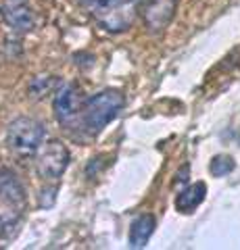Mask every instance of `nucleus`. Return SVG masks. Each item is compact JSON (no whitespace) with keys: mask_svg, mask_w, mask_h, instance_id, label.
Instances as JSON below:
<instances>
[{"mask_svg":"<svg viewBox=\"0 0 240 250\" xmlns=\"http://www.w3.org/2000/svg\"><path fill=\"white\" fill-rule=\"evenodd\" d=\"M123 106H126V96L119 90L109 88V90L94 94L88 100H84L80 129L92 138L98 136L121 113Z\"/></svg>","mask_w":240,"mask_h":250,"instance_id":"1","label":"nucleus"},{"mask_svg":"<svg viewBox=\"0 0 240 250\" xmlns=\"http://www.w3.org/2000/svg\"><path fill=\"white\" fill-rule=\"evenodd\" d=\"M27 210V194L11 169H0V236H9Z\"/></svg>","mask_w":240,"mask_h":250,"instance_id":"2","label":"nucleus"},{"mask_svg":"<svg viewBox=\"0 0 240 250\" xmlns=\"http://www.w3.org/2000/svg\"><path fill=\"white\" fill-rule=\"evenodd\" d=\"M142 0H92L90 13L103 29L111 34L128 31L134 23Z\"/></svg>","mask_w":240,"mask_h":250,"instance_id":"3","label":"nucleus"},{"mask_svg":"<svg viewBox=\"0 0 240 250\" xmlns=\"http://www.w3.org/2000/svg\"><path fill=\"white\" fill-rule=\"evenodd\" d=\"M46 138V127L34 117H17L6 129V144L17 154H32L40 150Z\"/></svg>","mask_w":240,"mask_h":250,"instance_id":"4","label":"nucleus"},{"mask_svg":"<svg viewBox=\"0 0 240 250\" xmlns=\"http://www.w3.org/2000/svg\"><path fill=\"white\" fill-rule=\"evenodd\" d=\"M82 92L77 90L75 83H63L59 85L52 98V111L61 127L65 129H80V119H82Z\"/></svg>","mask_w":240,"mask_h":250,"instance_id":"5","label":"nucleus"},{"mask_svg":"<svg viewBox=\"0 0 240 250\" xmlns=\"http://www.w3.org/2000/svg\"><path fill=\"white\" fill-rule=\"evenodd\" d=\"M69 161H71L69 148L59 140H50L40 148V154L36 159V171L44 182L57 184L69 167Z\"/></svg>","mask_w":240,"mask_h":250,"instance_id":"6","label":"nucleus"},{"mask_svg":"<svg viewBox=\"0 0 240 250\" xmlns=\"http://www.w3.org/2000/svg\"><path fill=\"white\" fill-rule=\"evenodd\" d=\"M0 17L13 31L25 34L34 29V9L29 0H0Z\"/></svg>","mask_w":240,"mask_h":250,"instance_id":"7","label":"nucleus"},{"mask_svg":"<svg viewBox=\"0 0 240 250\" xmlns=\"http://www.w3.org/2000/svg\"><path fill=\"white\" fill-rule=\"evenodd\" d=\"M177 9V0H144L142 19L151 31H163L172 23Z\"/></svg>","mask_w":240,"mask_h":250,"instance_id":"8","label":"nucleus"},{"mask_svg":"<svg viewBox=\"0 0 240 250\" xmlns=\"http://www.w3.org/2000/svg\"><path fill=\"white\" fill-rule=\"evenodd\" d=\"M154 228H157V219L151 213H144V215H138L134 221L130 225V248H144L149 244L151 236L154 233Z\"/></svg>","mask_w":240,"mask_h":250,"instance_id":"9","label":"nucleus"},{"mask_svg":"<svg viewBox=\"0 0 240 250\" xmlns=\"http://www.w3.org/2000/svg\"><path fill=\"white\" fill-rule=\"evenodd\" d=\"M207 196V184L205 182H196V184H190L188 188H184V190L177 194L175 198V208L180 210V213H195L196 207L203 205V200Z\"/></svg>","mask_w":240,"mask_h":250,"instance_id":"10","label":"nucleus"},{"mask_svg":"<svg viewBox=\"0 0 240 250\" xmlns=\"http://www.w3.org/2000/svg\"><path fill=\"white\" fill-rule=\"evenodd\" d=\"M234 159L228 154H219V156H215V159L211 161V165H209V171L215 175V177H223V175H228L234 171Z\"/></svg>","mask_w":240,"mask_h":250,"instance_id":"11","label":"nucleus"}]
</instances>
